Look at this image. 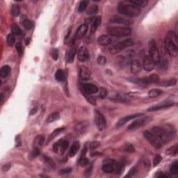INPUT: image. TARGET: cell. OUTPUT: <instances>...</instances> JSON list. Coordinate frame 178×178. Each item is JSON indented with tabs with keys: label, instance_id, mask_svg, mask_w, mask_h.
<instances>
[{
	"label": "cell",
	"instance_id": "cell-1",
	"mask_svg": "<svg viewBox=\"0 0 178 178\" xmlns=\"http://www.w3.org/2000/svg\"><path fill=\"white\" fill-rule=\"evenodd\" d=\"M151 132L154 134L163 144L169 143L175 136V131L170 125H165L163 127H153Z\"/></svg>",
	"mask_w": 178,
	"mask_h": 178
},
{
	"label": "cell",
	"instance_id": "cell-2",
	"mask_svg": "<svg viewBox=\"0 0 178 178\" xmlns=\"http://www.w3.org/2000/svg\"><path fill=\"white\" fill-rule=\"evenodd\" d=\"M118 11L120 14L128 17H136L141 13V9L130 4L127 1H123L118 4Z\"/></svg>",
	"mask_w": 178,
	"mask_h": 178
},
{
	"label": "cell",
	"instance_id": "cell-3",
	"mask_svg": "<svg viewBox=\"0 0 178 178\" xmlns=\"http://www.w3.org/2000/svg\"><path fill=\"white\" fill-rule=\"evenodd\" d=\"M102 169L106 173L120 174L123 171V166L122 164L117 163L115 160L107 159L104 161Z\"/></svg>",
	"mask_w": 178,
	"mask_h": 178
},
{
	"label": "cell",
	"instance_id": "cell-4",
	"mask_svg": "<svg viewBox=\"0 0 178 178\" xmlns=\"http://www.w3.org/2000/svg\"><path fill=\"white\" fill-rule=\"evenodd\" d=\"M134 44V41L132 38H127L123 41H120V42H118V43L115 44L114 45L109 47V52L111 54H116L120 52H122L123 50H124L125 49L133 45Z\"/></svg>",
	"mask_w": 178,
	"mask_h": 178
},
{
	"label": "cell",
	"instance_id": "cell-5",
	"mask_svg": "<svg viewBox=\"0 0 178 178\" xmlns=\"http://www.w3.org/2000/svg\"><path fill=\"white\" fill-rule=\"evenodd\" d=\"M148 56L152 60V61L154 63L155 65L159 64L161 58L159 49H158L157 46H156V42L154 39H152L149 42V54H148Z\"/></svg>",
	"mask_w": 178,
	"mask_h": 178
},
{
	"label": "cell",
	"instance_id": "cell-6",
	"mask_svg": "<svg viewBox=\"0 0 178 178\" xmlns=\"http://www.w3.org/2000/svg\"><path fill=\"white\" fill-rule=\"evenodd\" d=\"M109 36H114V37H124L131 34V30L127 27H109L107 30Z\"/></svg>",
	"mask_w": 178,
	"mask_h": 178
},
{
	"label": "cell",
	"instance_id": "cell-7",
	"mask_svg": "<svg viewBox=\"0 0 178 178\" xmlns=\"http://www.w3.org/2000/svg\"><path fill=\"white\" fill-rule=\"evenodd\" d=\"M152 120V117L146 116V117H142L138 119L134 120L133 123H131L127 127L128 131H133V130L137 129L138 128H141L142 127L145 126V125H148V123H150L151 120Z\"/></svg>",
	"mask_w": 178,
	"mask_h": 178
},
{
	"label": "cell",
	"instance_id": "cell-8",
	"mask_svg": "<svg viewBox=\"0 0 178 178\" xmlns=\"http://www.w3.org/2000/svg\"><path fill=\"white\" fill-rule=\"evenodd\" d=\"M94 120L99 130L103 131L104 129H105L107 127V120L105 119V116L98 110L94 111Z\"/></svg>",
	"mask_w": 178,
	"mask_h": 178
},
{
	"label": "cell",
	"instance_id": "cell-9",
	"mask_svg": "<svg viewBox=\"0 0 178 178\" xmlns=\"http://www.w3.org/2000/svg\"><path fill=\"white\" fill-rule=\"evenodd\" d=\"M143 135H144L145 138L147 139V141L149 142L152 146L154 148L159 149L161 148L163 146V143L161 142L160 140L153 133H152L150 131H146L143 132Z\"/></svg>",
	"mask_w": 178,
	"mask_h": 178
},
{
	"label": "cell",
	"instance_id": "cell-10",
	"mask_svg": "<svg viewBox=\"0 0 178 178\" xmlns=\"http://www.w3.org/2000/svg\"><path fill=\"white\" fill-rule=\"evenodd\" d=\"M164 47L166 51L170 56L175 57L178 55V45L166 37L164 39Z\"/></svg>",
	"mask_w": 178,
	"mask_h": 178
},
{
	"label": "cell",
	"instance_id": "cell-11",
	"mask_svg": "<svg viewBox=\"0 0 178 178\" xmlns=\"http://www.w3.org/2000/svg\"><path fill=\"white\" fill-rule=\"evenodd\" d=\"M131 55H120L116 58V64L120 67H125L130 65L131 61Z\"/></svg>",
	"mask_w": 178,
	"mask_h": 178
},
{
	"label": "cell",
	"instance_id": "cell-12",
	"mask_svg": "<svg viewBox=\"0 0 178 178\" xmlns=\"http://www.w3.org/2000/svg\"><path fill=\"white\" fill-rule=\"evenodd\" d=\"M154 66H155V64L150 58L149 56L147 55V54H145L143 56L142 63V67H143V69L147 72H150L154 68Z\"/></svg>",
	"mask_w": 178,
	"mask_h": 178
},
{
	"label": "cell",
	"instance_id": "cell-13",
	"mask_svg": "<svg viewBox=\"0 0 178 178\" xmlns=\"http://www.w3.org/2000/svg\"><path fill=\"white\" fill-rule=\"evenodd\" d=\"M143 115V113H134V114L129 115V116L123 117V118H120V119L118 120V123H117L116 124V127L118 128L120 127L123 126V125L126 124L127 123H128V122L130 121V120L138 118V117L142 116Z\"/></svg>",
	"mask_w": 178,
	"mask_h": 178
},
{
	"label": "cell",
	"instance_id": "cell-14",
	"mask_svg": "<svg viewBox=\"0 0 178 178\" xmlns=\"http://www.w3.org/2000/svg\"><path fill=\"white\" fill-rule=\"evenodd\" d=\"M69 146V142L65 140H60V141H57L53 146V150L54 152H57L59 150L61 151V153L63 154L65 150H67V148H68Z\"/></svg>",
	"mask_w": 178,
	"mask_h": 178
},
{
	"label": "cell",
	"instance_id": "cell-15",
	"mask_svg": "<svg viewBox=\"0 0 178 178\" xmlns=\"http://www.w3.org/2000/svg\"><path fill=\"white\" fill-rule=\"evenodd\" d=\"M88 128V123L87 121H82L77 123L75 127V131L77 135H83L86 132Z\"/></svg>",
	"mask_w": 178,
	"mask_h": 178
},
{
	"label": "cell",
	"instance_id": "cell-16",
	"mask_svg": "<svg viewBox=\"0 0 178 178\" xmlns=\"http://www.w3.org/2000/svg\"><path fill=\"white\" fill-rule=\"evenodd\" d=\"M77 58L81 62H86L89 59V53L88 49L84 46H82L79 49L77 52Z\"/></svg>",
	"mask_w": 178,
	"mask_h": 178
},
{
	"label": "cell",
	"instance_id": "cell-17",
	"mask_svg": "<svg viewBox=\"0 0 178 178\" xmlns=\"http://www.w3.org/2000/svg\"><path fill=\"white\" fill-rule=\"evenodd\" d=\"M87 31H88V25L86 24H82V25L79 27L77 31H76L74 39L75 40H79V39L82 38H83L86 35Z\"/></svg>",
	"mask_w": 178,
	"mask_h": 178
},
{
	"label": "cell",
	"instance_id": "cell-18",
	"mask_svg": "<svg viewBox=\"0 0 178 178\" xmlns=\"http://www.w3.org/2000/svg\"><path fill=\"white\" fill-rule=\"evenodd\" d=\"M82 90H83L86 93L91 95V94L98 93L99 89L96 86L91 84H84L82 85Z\"/></svg>",
	"mask_w": 178,
	"mask_h": 178
},
{
	"label": "cell",
	"instance_id": "cell-19",
	"mask_svg": "<svg viewBox=\"0 0 178 178\" xmlns=\"http://www.w3.org/2000/svg\"><path fill=\"white\" fill-rule=\"evenodd\" d=\"M91 77V72L87 67L81 66L80 68V77L82 80L86 81L90 80Z\"/></svg>",
	"mask_w": 178,
	"mask_h": 178
},
{
	"label": "cell",
	"instance_id": "cell-20",
	"mask_svg": "<svg viewBox=\"0 0 178 178\" xmlns=\"http://www.w3.org/2000/svg\"><path fill=\"white\" fill-rule=\"evenodd\" d=\"M130 82H133V83L142 86H147L152 84L150 80L149 77H144V78H131L129 80Z\"/></svg>",
	"mask_w": 178,
	"mask_h": 178
},
{
	"label": "cell",
	"instance_id": "cell-21",
	"mask_svg": "<svg viewBox=\"0 0 178 178\" xmlns=\"http://www.w3.org/2000/svg\"><path fill=\"white\" fill-rule=\"evenodd\" d=\"M130 66H131V72L133 74H138L142 70V65L140 63V61L137 59H134L131 60V63H130Z\"/></svg>",
	"mask_w": 178,
	"mask_h": 178
},
{
	"label": "cell",
	"instance_id": "cell-22",
	"mask_svg": "<svg viewBox=\"0 0 178 178\" xmlns=\"http://www.w3.org/2000/svg\"><path fill=\"white\" fill-rule=\"evenodd\" d=\"M110 22L113 24H121L124 25H129L131 24V21L124 18L120 17V16H113L110 19Z\"/></svg>",
	"mask_w": 178,
	"mask_h": 178
},
{
	"label": "cell",
	"instance_id": "cell-23",
	"mask_svg": "<svg viewBox=\"0 0 178 178\" xmlns=\"http://www.w3.org/2000/svg\"><path fill=\"white\" fill-rule=\"evenodd\" d=\"M113 42L111 37L109 35H102L98 38V42L100 45L102 46H106L108 44H110Z\"/></svg>",
	"mask_w": 178,
	"mask_h": 178
},
{
	"label": "cell",
	"instance_id": "cell-24",
	"mask_svg": "<svg viewBox=\"0 0 178 178\" xmlns=\"http://www.w3.org/2000/svg\"><path fill=\"white\" fill-rule=\"evenodd\" d=\"M102 22V18L100 16H98L95 18H94L93 20L92 21V24H91V27H90V32L91 34L93 33H95L97 29H98L99 26L100 25Z\"/></svg>",
	"mask_w": 178,
	"mask_h": 178
},
{
	"label": "cell",
	"instance_id": "cell-25",
	"mask_svg": "<svg viewBox=\"0 0 178 178\" xmlns=\"http://www.w3.org/2000/svg\"><path fill=\"white\" fill-rule=\"evenodd\" d=\"M80 143L79 141H75L73 143H72L71 148L70 149V152H69V154L71 157H73L76 155V154L78 152L79 149H80Z\"/></svg>",
	"mask_w": 178,
	"mask_h": 178
},
{
	"label": "cell",
	"instance_id": "cell-26",
	"mask_svg": "<svg viewBox=\"0 0 178 178\" xmlns=\"http://www.w3.org/2000/svg\"><path fill=\"white\" fill-rule=\"evenodd\" d=\"M76 53H77V49L75 47H72L69 50L68 53L67 55V62L69 63H72L74 61V58H75V56Z\"/></svg>",
	"mask_w": 178,
	"mask_h": 178
},
{
	"label": "cell",
	"instance_id": "cell-27",
	"mask_svg": "<svg viewBox=\"0 0 178 178\" xmlns=\"http://www.w3.org/2000/svg\"><path fill=\"white\" fill-rule=\"evenodd\" d=\"M127 1L130 3V4L137 6V7L139 8V9L146 6L148 3V1H146V0H131V1Z\"/></svg>",
	"mask_w": 178,
	"mask_h": 178
},
{
	"label": "cell",
	"instance_id": "cell-28",
	"mask_svg": "<svg viewBox=\"0 0 178 178\" xmlns=\"http://www.w3.org/2000/svg\"><path fill=\"white\" fill-rule=\"evenodd\" d=\"M44 141V137L42 135H38L34 139V148H40L43 145Z\"/></svg>",
	"mask_w": 178,
	"mask_h": 178
},
{
	"label": "cell",
	"instance_id": "cell-29",
	"mask_svg": "<svg viewBox=\"0 0 178 178\" xmlns=\"http://www.w3.org/2000/svg\"><path fill=\"white\" fill-rule=\"evenodd\" d=\"M11 67L9 65H4L0 70V76L1 78H6L9 75L10 72H11Z\"/></svg>",
	"mask_w": 178,
	"mask_h": 178
},
{
	"label": "cell",
	"instance_id": "cell-30",
	"mask_svg": "<svg viewBox=\"0 0 178 178\" xmlns=\"http://www.w3.org/2000/svg\"><path fill=\"white\" fill-rule=\"evenodd\" d=\"M166 38L170 39L173 42L178 45V37L177 34L174 31H170L167 33Z\"/></svg>",
	"mask_w": 178,
	"mask_h": 178
},
{
	"label": "cell",
	"instance_id": "cell-31",
	"mask_svg": "<svg viewBox=\"0 0 178 178\" xmlns=\"http://www.w3.org/2000/svg\"><path fill=\"white\" fill-rule=\"evenodd\" d=\"M172 104H165V105H156V106H153L149 108L148 109V111H156L159 110L169 108L172 106Z\"/></svg>",
	"mask_w": 178,
	"mask_h": 178
},
{
	"label": "cell",
	"instance_id": "cell-32",
	"mask_svg": "<svg viewBox=\"0 0 178 178\" xmlns=\"http://www.w3.org/2000/svg\"><path fill=\"white\" fill-rule=\"evenodd\" d=\"M163 93V91L160 89H152L148 92V97L150 98H154L159 96Z\"/></svg>",
	"mask_w": 178,
	"mask_h": 178
},
{
	"label": "cell",
	"instance_id": "cell-33",
	"mask_svg": "<svg viewBox=\"0 0 178 178\" xmlns=\"http://www.w3.org/2000/svg\"><path fill=\"white\" fill-rule=\"evenodd\" d=\"M177 152H178V145L175 144L174 146H171V147L169 148V149L166 150V154L171 156H175L177 154Z\"/></svg>",
	"mask_w": 178,
	"mask_h": 178
},
{
	"label": "cell",
	"instance_id": "cell-34",
	"mask_svg": "<svg viewBox=\"0 0 178 178\" xmlns=\"http://www.w3.org/2000/svg\"><path fill=\"white\" fill-rule=\"evenodd\" d=\"M64 129H65V128H64V127H60V128H57V129L54 130L53 132L51 134L50 136H49L48 140H47V143H48L49 142H50V141H52V140H53V138H55L56 136H58L59 134L61 133Z\"/></svg>",
	"mask_w": 178,
	"mask_h": 178
},
{
	"label": "cell",
	"instance_id": "cell-35",
	"mask_svg": "<svg viewBox=\"0 0 178 178\" xmlns=\"http://www.w3.org/2000/svg\"><path fill=\"white\" fill-rule=\"evenodd\" d=\"M55 79L56 80L58 81L59 82H62L65 80V74H64L63 71L61 69H59L55 73Z\"/></svg>",
	"mask_w": 178,
	"mask_h": 178
},
{
	"label": "cell",
	"instance_id": "cell-36",
	"mask_svg": "<svg viewBox=\"0 0 178 178\" xmlns=\"http://www.w3.org/2000/svg\"><path fill=\"white\" fill-rule=\"evenodd\" d=\"M20 13V6L18 4H13L11 6V13L14 18L18 17Z\"/></svg>",
	"mask_w": 178,
	"mask_h": 178
},
{
	"label": "cell",
	"instance_id": "cell-37",
	"mask_svg": "<svg viewBox=\"0 0 178 178\" xmlns=\"http://www.w3.org/2000/svg\"><path fill=\"white\" fill-rule=\"evenodd\" d=\"M59 118H60V115H59L58 112H54V113H51V114L47 117V122L48 123H53V122L56 121V120H59Z\"/></svg>",
	"mask_w": 178,
	"mask_h": 178
},
{
	"label": "cell",
	"instance_id": "cell-38",
	"mask_svg": "<svg viewBox=\"0 0 178 178\" xmlns=\"http://www.w3.org/2000/svg\"><path fill=\"white\" fill-rule=\"evenodd\" d=\"M11 34H13L15 36H19L22 34L20 28L16 24H13L11 27Z\"/></svg>",
	"mask_w": 178,
	"mask_h": 178
},
{
	"label": "cell",
	"instance_id": "cell-39",
	"mask_svg": "<svg viewBox=\"0 0 178 178\" xmlns=\"http://www.w3.org/2000/svg\"><path fill=\"white\" fill-rule=\"evenodd\" d=\"M177 84V80L175 79H172V80H167V81H164L161 83V86L165 87H169V86H173L176 85Z\"/></svg>",
	"mask_w": 178,
	"mask_h": 178
},
{
	"label": "cell",
	"instance_id": "cell-40",
	"mask_svg": "<svg viewBox=\"0 0 178 178\" xmlns=\"http://www.w3.org/2000/svg\"><path fill=\"white\" fill-rule=\"evenodd\" d=\"M170 171L173 175H177L178 174V162L177 161H175L172 164H171V168H170Z\"/></svg>",
	"mask_w": 178,
	"mask_h": 178
},
{
	"label": "cell",
	"instance_id": "cell-41",
	"mask_svg": "<svg viewBox=\"0 0 178 178\" xmlns=\"http://www.w3.org/2000/svg\"><path fill=\"white\" fill-rule=\"evenodd\" d=\"M111 99L113 100H116L117 102H123L127 101L125 95H121V94H116V95H114L112 98H111Z\"/></svg>",
	"mask_w": 178,
	"mask_h": 178
},
{
	"label": "cell",
	"instance_id": "cell-42",
	"mask_svg": "<svg viewBox=\"0 0 178 178\" xmlns=\"http://www.w3.org/2000/svg\"><path fill=\"white\" fill-rule=\"evenodd\" d=\"M23 26L27 30H31L34 27V23L30 20L26 19L24 20V22H23Z\"/></svg>",
	"mask_w": 178,
	"mask_h": 178
},
{
	"label": "cell",
	"instance_id": "cell-43",
	"mask_svg": "<svg viewBox=\"0 0 178 178\" xmlns=\"http://www.w3.org/2000/svg\"><path fill=\"white\" fill-rule=\"evenodd\" d=\"M6 40H7V43L9 44V46L12 47L15 44V42H16V37H15V35H13V34H9V35L7 36V38H6Z\"/></svg>",
	"mask_w": 178,
	"mask_h": 178
},
{
	"label": "cell",
	"instance_id": "cell-44",
	"mask_svg": "<svg viewBox=\"0 0 178 178\" xmlns=\"http://www.w3.org/2000/svg\"><path fill=\"white\" fill-rule=\"evenodd\" d=\"M82 94H83V95L85 97L86 99L87 100V101H88L89 103H90L93 105H96V101H95V99H94L93 97L90 95V94L86 93L85 92L83 91V90H82Z\"/></svg>",
	"mask_w": 178,
	"mask_h": 178
},
{
	"label": "cell",
	"instance_id": "cell-45",
	"mask_svg": "<svg viewBox=\"0 0 178 178\" xmlns=\"http://www.w3.org/2000/svg\"><path fill=\"white\" fill-rule=\"evenodd\" d=\"M88 6V1H82L80 2V5L78 7V12L79 13H83L84 11H86Z\"/></svg>",
	"mask_w": 178,
	"mask_h": 178
},
{
	"label": "cell",
	"instance_id": "cell-46",
	"mask_svg": "<svg viewBox=\"0 0 178 178\" xmlns=\"http://www.w3.org/2000/svg\"><path fill=\"white\" fill-rule=\"evenodd\" d=\"M79 164L82 166H86L89 164V160L86 156H81L78 161Z\"/></svg>",
	"mask_w": 178,
	"mask_h": 178
},
{
	"label": "cell",
	"instance_id": "cell-47",
	"mask_svg": "<svg viewBox=\"0 0 178 178\" xmlns=\"http://www.w3.org/2000/svg\"><path fill=\"white\" fill-rule=\"evenodd\" d=\"M43 158H44V162H45L46 164L48 165L49 166H50L51 168H54V167H55V166H56L55 163L54 162V161L52 160V159H51V158L48 157V156H44Z\"/></svg>",
	"mask_w": 178,
	"mask_h": 178
},
{
	"label": "cell",
	"instance_id": "cell-48",
	"mask_svg": "<svg viewBox=\"0 0 178 178\" xmlns=\"http://www.w3.org/2000/svg\"><path fill=\"white\" fill-rule=\"evenodd\" d=\"M151 84H158L159 83V77L156 74H152V75L149 76Z\"/></svg>",
	"mask_w": 178,
	"mask_h": 178
},
{
	"label": "cell",
	"instance_id": "cell-49",
	"mask_svg": "<svg viewBox=\"0 0 178 178\" xmlns=\"http://www.w3.org/2000/svg\"><path fill=\"white\" fill-rule=\"evenodd\" d=\"M40 154V148H34V149L33 150V151L31 152L30 154V156L32 159L37 157L38 156H39Z\"/></svg>",
	"mask_w": 178,
	"mask_h": 178
},
{
	"label": "cell",
	"instance_id": "cell-50",
	"mask_svg": "<svg viewBox=\"0 0 178 178\" xmlns=\"http://www.w3.org/2000/svg\"><path fill=\"white\" fill-rule=\"evenodd\" d=\"M161 160H162V157L159 154H156L154 159H153V166L155 167V166H157L161 162Z\"/></svg>",
	"mask_w": 178,
	"mask_h": 178
},
{
	"label": "cell",
	"instance_id": "cell-51",
	"mask_svg": "<svg viewBox=\"0 0 178 178\" xmlns=\"http://www.w3.org/2000/svg\"><path fill=\"white\" fill-rule=\"evenodd\" d=\"M98 8L96 5H92V6L89 8L88 14V15L95 14L97 12H98Z\"/></svg>",
	"mask_w": 178,
	"mask_h": 178
},
{
	"label": "cell",
	"instance_id": "cell-52",
	"mask_svg": "<svg viewBox=\"0 0 178 178\" xmlns=\"http://www.w3.org/2000/svg\"><path fill=\"white\" fill-rule=\"evenodd\" d=\"M97 62L99 65H104L105 64H106L107 63V59L104 56H99L97 59Z\"/></svg>",
	"mask_w": 178,
	"mask_h": 178
},
{
	"label": "cell",
	"instance_id": "cell-53",
	"mask_svg": "<svg viewBox=\"0 0 178 178\" xmlns=\"http://www.w3.org/2000/svg\"><path fill=\"white\" fill-rule=\"evenodd\" d=\"M16 50H17V52L18 53V54H19L20 56L22 55L23 48H22V44H21L20 42H18V43L16 44Z\"/></svg>",
	"mask_w": 178,
	"mask_h": 178
},
{
	"label": "cell",
	"instance_id": "cell-54",
	"mask_svg": "<svg viewBox=\"0 0 178 178\" xmlns=\"http://www.w3.org/2000/svg\"><path fill=\"white\" fill-rule=\"evenodd\" d=\"M51 55H52V59H53L54 60L57 61V59H58V58H59V51H58V49H52V52H51Z\"/></svg>",
	"mask_w": 178,
	"mask_h": 178
},
{
	"label": "cell",
	"instance_id": "cell-55",
	"mask_svg": "<svg viewBox=\"0 0 178 178\" xmlns=\"http://www.w3.org/2000/svg\"><path fill=\"white\" fill-rule=\"evenodd\" d=\"M124 150H125V151L128 152H134V150H135L134 147V146L131 144L125 145Z\"/></svg>",
	"mask_w": 178,
	"mask_h": 178
},
{
	"label": "cell",
	"instance_id": "cell-56",
	"mask_svg": "<svg viewBox=\"0 0 178 178\" xmlns=\"http://www.w3.org/2000/svg\"><path fill=\"white\" fill-rule=\"evenodd\" d=\"M107 94H108V92H107V90L105 88H101L100 89V92H99V96H100V98H105V97H106L107 95Z\"/></svg>",
	"mask_w": 178,
	"mask_h": 178
},
{
	"label": "cell",
	"instance_id": "cell-57",
	"mask_svg": "<svg viewBox=\"0 0 178 178\" xmlns=\"http://www.w3.org/2000/svg\"><path fill=\"white\" fill-rule=\"evenodd\" d=\"M71 172H72L71 168H67V169H64L61 170V171H59V174L65 175V174H69Z\"/></svg>",
	"mask_w": 178,
	"mask_h": 178
},
{
	"label": "cell",
	"instance_id": "cell-58",
	"mask_svg": "<svg viewBox=\"0 0 178 178\" xmlns=\"http://www.w3.org/2000/svg\"><path fill=\"white\" fill-rule=\"evenodd\" d=\"M100 143H99L98 141H94V142L90 143V149L91 150L95 149V148L99 147V146H100Z\"/></svg>",
	"mask_w": 178,
	"mask_h": 178
},
{
	"label": "cell",
	"instance_id": "cell-59",
	"mask_svg": "<svg viewBox=\"0 0 178 178\" xmlns=\"http://www.w3.org/2000/svg\"><path fill=\"white\" fill-rule=\"evenodd\" d=\"M155 177H159V178H166L168 177V175H166L163 172H157L155 175Z\"/></svg>",
	"mask_w": 178,
	"mask_h": 178
},
{
	"label": "cell",
	"instance_id": "cell-60",
	"mask_svg": "<svg viewBox=\"0 0 178 178\" xmlns=\"http://www.w3.org/2000/svg\"><path fill=\"white\" fill-rule=\"evenodd\" d=\"M135 172H136V168L134 167L131 170H130L129 173H128L126 176H125V177H132Z\"/></svg>",
	"mask_w": 178,
	"mask_h": 178
},
{
	"label": "cell",
	"instance_id": "cell-61",
	"mask_svg": "<svg viewBox=\"0 0 178 178\" xmlns=\"http://www.w3.org/2000/svg\"><path fill=\"white\" fill-rule=\"evenodd\" d=\"M91 172H92V166H90L87 168L86 170V174H87L86 176H90V174H91Z\"/></svg>",
	"mask_w": 178,
	"mask_h": 178
},
{
	"label": "cell",
	"instance_id": "cell-62",
	"mask_svg": "<svg viewBox=\"0 0 178 178\" xmlns=\"http://www.w3.org/2000/svg\"><path fill=\"white\" fill-rule=\"evenodd\" d=\"M4 94L1 93V95H0V105H2L3 103H4Z\"/></svg>",
	"mask_w": 178,
	"mask_h": 178
},
{
	"label": "cell",
	"instance_id": "cell-63",
	"mask_svg": "<svg viewBox=\"0 0 178 178\" xmlns=\"http://www.w3.org/2000/svg\"><path fill=\"white\" fill-rule=\"evenodd\" d=\"M37 111H38V108H37V107H36V108H34V109H33L31 110L30 114L31 115H34L36 113V112H37Z\"/></svg>",
	"mask_w": 178,
	"mask_h": 178
},
{
	"label": "cell",
	"instance_id": "cell-64",
	"mask_svg": "<svg viewBox=\"0 0 178 178\" xmlns=\"http://www.w3.org/2000/svg\"><path fill=\"white\" fill-rule=\"evenodd\" d=\"M30 41H31V38H27L25 40V43H26V44H29V42H30Z\"/></svg>",
	"mask_w": 178,
	"mask_h": 178
}]
</instances>
